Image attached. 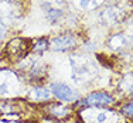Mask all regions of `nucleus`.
<instances>
[{
  "label": "nucleus",
  "mask_w": 133,
  "mask_h": 123,
  "mask_svg": "<svg viewBox=\"0 0 133 123\" xmlns=\"http://www.w3.org/2000/svg\"><path fill=\"white\" fill-rule=\"evenodd\" d=\"M69 65H71V78L77 84L91 82L98 75L96 64L88 55H71L69 57Z\"/></svg>",
  "instance_id": "f257e3e1"
},
{
  "label": "nucleus",
  "mask_w": 133,
  "mask_h": 123,
  "mask_svg": "<svg viewBox=\"0 0 133 123\" xmlns=\"http://www.w3.org/2000/svg\"><path fill=\"white\" fill-rule=\"evenodd\" d=\"M82 123H120L122 115L119 110L105 108H82L79 112Z\"/></svg>",
  "instance_id": "f03ea898"
},
{
  "label": "nucleus",
  "mask_w": 133,
  "mask_h": 123,
  "mask_svg": "<svg viewBox=\"0 0 133 123\" xmlns=\"http://www.w3.org/2000/svg\"><path fill=\"white\" fill-rule=\"evenodd\" d=\"M31 47H33V41L30 38H24V37H16L10 40L7 45L4 47L2 55L3 58L9 59L10 62H18L23 61L31 54Z\"/></svg>",
  "instance_id": "7ed1b4c3"
},
{
  "label": "nucleus",
  "mask_w": 133,
  "mask_h": 123,
  "mask_svg": "<svg viewBox=\"0 0 133 123\" xmlns=\"http://www.w3.org/2000/svg\"><path fill=\"white\" fill-rule=\"evenodd\" d=\"M23 82L14 71L7 68L0 69V98H14L21 92Z\"/></svg>",
  "instance_id": "20e7f679"
},
{
  "label": "nucleus",
  "mask_w": 133,
  "mask_h": 123,
  "mask_svg": "<svg viewBox=\"0 0 133 123\" xmlns=\"http://www.w3.org/2000/svg\"><path fill=\"white\" fill-rule=\"evenodd\" d=\"M24 3L21 0H0V20L14 21L24 16Z\"/></svg>",
  "instance_id": "39448f33"
},
{
  "label": "nucleus",
  "mask_w": 133,
  "mask_h": 123,
  "mask_svg": "<svg viewBox=\"0 0 133 123\" xmlns=\"http://www.w3.org/2000/svg\"><path fill=\"white\" fill-rule=\"evenodd\" d=\"M113 103H115V98L110 93L105 92V91H96V92H91L79 102H75V105L81 106V108H105V106H110Z\"/></svg>",
  "instance_id": "423d86ee"
},
{
  "label": "nucleus",
  "mask_w": 133,
  "mask_h": 123,
  "mask_svg": "<svg viewBox=\"0 0 133 123\" xmlns=\"http://www.w3.org/2000/svg\"><path fill=\"white\" fill-rule=\"evenodd\" d=\"M51 95H54L58 100L66 103H75L79 100V92L64 82H52L50 85Z\"/></svg>",
  "instance_id": "0eeeda50"
},
{
  "label": "nucleus",
  "mask_w": 133,
  "mask_h": 123,
  "mask_svg": "<svg viewBox=\"0 0 133 123\" xmlns=\"http://www.w3.org/2000/svg\"><path fill=\"white\" fill-rule=\"evenodd\" d=\"M41 9H43L45 18L51 23H57L64 16L65 2L64 0H40Z\"/></svg>",
  "instance_id": "6e6552de"
},
{
  "label": "nucleus",
  "mask_w": 133,
  "mask_h": 123,
  "mask_svg": "<svg viewBox=\"0 0 133 123\" xmlns=\"http://www.w3.org/2000/svg\"><path fill=\"white\" fill-rule=\"evenodd\" d=\"M78 47V41L74 34H61L51 40L50 48L57 52H68Z\"/></svg>",
  "instance_id": "1a4fd4ad"
},
{
  "label": "nucleus",
  "mask_w": 133,
  "mask_h": 123,
  "mask_svg": "<svg viewBox=\"0 0 133 123\" xmlns=\"http://www.w3.org/2000/svg\"><path fill=\"white\" fill-rule=\"evenodd\" d=\"M122 17H123L122 9L118 7V6H115V4L105 6L99 13V21H101V24L105 26V27L115 26L116 23H119V21L122 20Z\"/></svg>",
  "instance_id": "9d476101"
},
{
  "label": "nucleus",
  "mask_w": 133,
  "mask_h": 123,
  "mask_svg": "<svg viewBox=\"0 0 133 123\" xmlns=\"http://www.w3.org/2000/svg\"><path fill=\"white\" fill-rule=\"evenodd\" d=\"M130 45H133V37L128 36L125 33H115L109 37L108 40V47H109L112 51L120 52L128 50Z\"/></svg>",
  "instance_id": "9b49d317"
},
{
  "label": "nucleus",
  "mask_w": 133,
  "mask_h": 123,
  "mask_svg": "<svg viewBox=\"0 0 133 123\" xmlns=\"http://www.w3.org/2000/svg\"><path fill=\"white\" fill-rule=\"evenodd\" d=\"M27 75H28V81L30 82H40L47 77V65L43 62H36L31 61L30 65L27 68Z\"/></svg>",
  "instance_id": "f8f14e48"
},
{
  "label": "nucleus",
  "mask_w": 133,
  "mask_h": 123,
  "mask_svg": "<svg viewBox=\"0 0 133 123\" xmlns=\"http://www.w3.org/2000/svg\"><path fill=\"white\" fill-rule=\"evenodd\" d=\"M71 112L72 110L69 108H66V106L61 105L58 102H48V105H47V113L50 116H52V118L58 119V120L68 119L71 116Z\"/></svg>",
  "instance_id": "ddd939ff"
},
{
  "label": "nucleus",
  "mask_w": 133,
  "mask_h": 123,
  "mask_svg": "<svg viewBox=\"0 0 133 123\" xmlns=\"http://www.w3.org/2000/svg\"><path fill=\"white\" fill-rule=\"evenodd\" d=\"M28 100L31 102H50L51 99V91L48 88H43V86H33L27 93Z\"/></svg>",
  "instance_id": "4468645a"
},
{
  "label": "nucleus",
  "mask_w": 133,
  "mask_h": 123,
  "mask_svg": "<svg viewBox=\"0 0 133 123\" xmlns=\"http://www.w3.org/2000/svg\"><path fill=\"white\" fill-rule=\"evenodd\" d=\"M71 6L78 11H91L105 4L106 0H69Z\"/></svg>",
  "instance_id": "2eb2a0df"
},
{
  "label": "nucleus",
  "mask_w": 133,
  "mask_h": 123,
  "mask_svg": "<svg viewBox=\"0 0 133 123\" xmlns=\"http://www.w3.org/2000/svg\"><path fill=\"white\" fill-rule=\"evenodd\" d=\"M118 91L125 96H133V72H128L120 78L118 84Z\"/></svg>",
  "instance_id": "dca6fc26"
},
{
  "label": "nucleus",
  "mask_w": 133,
  "mask_h": 123,
  "mask_svg": "<svg viewBox=\"0 0 133 123\" xmlns=\"http://www.w3.org/2000/svg\"><path fill=\"white\" fill-rule=\"evenodd\" d=\"M50 47V41L47 37H41V38L36 40L33 43V47H31V54L30 55H43L44 52L48 50Z\"/></svg>",
  "instance_id": "f3484780"
},
{
  "label": "nucleus",
  "mask_w": 133,
  "mask_h": 123,
  "mask_svg": "<svg viewBox=\"0 0 133 123\" xmlns=\"http://www.w3.org/2000/svg\"><path fill=\"white\" fill-rule=\"evenodd\" d=\"M119 113L122 116H125V118L133 120V99L129 100V102H126V103H123L119 109Z\"/></svg>",
  "instance_id": "a211bd4d"
},
{
  "label": "nucleus",
  "mask_w": 133,
  "mask_h": 123,
  "mask_svg": "<svg viewBox=\"0 0 133 123\" xmlns=\"http://www.w3.org/2000/svg\"><path fill=\"white\" fill-rule=\"evenodd\" d=\"M6 34H7V27H6L4 21L0 20V43H2L3 40H4Z\"/></svg>",
  "instance_id": "6ab92c4d"
}]
</instances>
